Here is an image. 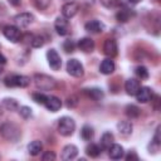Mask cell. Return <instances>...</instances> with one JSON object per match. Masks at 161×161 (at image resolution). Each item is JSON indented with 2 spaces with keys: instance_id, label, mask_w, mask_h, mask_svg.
<instances>
[{
  "instance_id": "cell-34",
  "label": "cell",
  "mask_w": 161,
  "mask_h": 161,
  "mask_svg": "<svg viewBox=\"0 0 161 161\" xmlns=\"http://www.w3.org/2000/svg\"><path fill=\"white\" fill-rule=\"evenodd\" d=\"M43 161H54L55 160V153L53 151H45L42 156Z\"/></svg>"
},
{
  "instance_id": "cell-29",
  "label": "cell",
  "mask_w": 161,
  "mask_h": 161,
  "mask_svg": "<svg viewBox=\"0 0 161 161\" xmlns=\"http://www.w3.org/2000/svg\"><path fill=\"white\" fill-rule=\"evenodd\" d=\"M3 106L9 111H15L18 108V102L14 98H5L3 101Z\"/></svg>"
},
{
  "instance_id": "cell-19",
  "label": "cell",
  "mask_w": 161,
  "mask_h": 161,
  "mask_svg": "<svg viewBox=\"0 0 161 161\" xmlns=\"http://www.w3.org/2000/svg\"><path fill=\"white\" fill-rule=\"evenodd\" d=\"M114 69H116V65H114V62H113L111 58L104 59V60L101 63V65H99L101 73H102V74H106V75L112 74V73L114 72Z\"/></svg>"
},
{
  "instance_id": "cell-39",
  "label": "cell",
  "mask_w": 161,
  "mask_h": 161,
  "mask_svg": "<svg viewBox=\"0 0 161 161\" xmlns=\"http://www.w3.org/2000/svg\"><path fill=\"white\" fill-rule=\"evenodd\" d=\"M9 1H10V4H11V5L18 6V5H20V1H21V0H9Z\"/></svg>"
},
{
  "instance_id": "cell-13",
  "label": "cell",
  "mask_w": 161,
  "mask_h": 161,
  "mask_svg": "<svg viewBox=\"0 0 161 161\" xmlns=\"http://www.w3.org/2000/svg\"><path fill=\"white\" fill-rule=\"evenodd\" d=\"M84 28H86V30H87L88 33L98 34V33H102V31L104 30V28H106V26H104V24H103L102 21H99V20L94 19V20H89L88 23H86Z\"/></svg>"
},
{
  "instance_id": "cell-7",
  "label": "cell",
  "mask_w": 161,
  "mask_h": 161,
  "mask_svg": "<svg viewBox=\"0 0 161 161\" xmlns=\"http://www.w3.org/2000/svg\"><path fill=\"white\" fill-rule=\"evenodd\" d=\"M47 59H48V64L53 70H59L62 67V59L60 55L58 54V52L55 49H49L47 52Z\"/></svg>"
},
{
  "instance_id": "cell-35",
  "label": "cell",
  "mask_w": 161,
  "mask_h": 161,
  "mask_svg": "<svg viewBox=\"0 0 161 161\" xmlns=\"http://www.w3.org/2000/svg\"><path fill=\"white\" fill-rule=\"evenodd\" d=\"M34 4L38 9H45L50 4V0H34Z\"/></svg>"
},
{
  "instance_id": "cell-18",
  "label": "cell",
  "mask_w": 161,
  "mask_h": 161,
  "mask_svg": "<svg viewBox=\"0 0 161 161\" xmlns=\"http://www.w3.org/2000/svg\"><path fill=\"white\" fill-rule=\"evenodd\" d=\"M123 147L118 143H112L109 147H108V155L112 160H118L121 157H123Z\"/></svg>"
},
{
  "instance_id": "cell-36",
  "label": "cell",
  "mask_w": 161,
  "mask_h": 161,
  "mask_svg": "<svg viewBox=\"0 0 161 161\" xmlns=\"http://www.w3.org/2000/svg\"><path fill=\"white\" fill-rule=\"evenodd\" d=\"M101 4H102L103 6H106V8H108V9L114 8V6L118 5L117 0H101Z\"/></svg>"
},
{
  "instance_id": "cell-42",
  "label": "cell",
  "mask_w": 161,
  "mask_h": 161,
  "mask_svg": "<svg viewBox=\"0 0 161 161\" xmlns=\"http://www.w3.org/2000/svg\"><path fill=\"white\" fill-rule=\"evenodd\" d=\"M0 114H1V108H0Z\"/></svg>"
},
{
  "instance_id": "cell-25",
  "label": "cell",
  "mask_w": 161,
  "mask_h": 161,
  "mask_svg": "<svg viewBox=\"0 0 161 161\" xmlns=\"http://www.w3.org/2000/svg\"><path fill=\"white\" fill-rule=\"evenodd\" d=\"M86 153L89 156V157H97L99 153H101V148L96 143H91L86 147Z\"/></svg>"
},
{
  "instance_id": "cell-41",
  "label": "cell",
  "mask_w": 161,
  "mask_h": 161,
  "mask_svg": "<svg viewBox=\"0 0 161 161\" xmlns=\"http://www.w3.org/2000/svg\"><path fill=\"white\" fill-rule=\"evenodd\" d=\"M140 1H141V0H131L132 4H137V3H140Z\"/></svg>"
},
{
  "instance_id": "cell-24",
  "label": "cell",
  "mask_w": 161,
  "mask_h": 161,
  "mask_svg": "<svg viewBox=\"0 0 161 161\" xmlns=\"http://www.w3.org/2000/svg\"><path fill=\"white\" fill-rule=\"evenodd\" d=\"M93 136H94L93 128H92L91 126H88V125H84V126L82 127V130H80V137H82L84 141H91V140L93 138Z\"/></svg>"
},
{
  "instance_id": "cell-38",
  "label": "cell",
  "mask_w": 161,
  "mask_h": 161,
  "mask_svg": "<svg viewBox=\"0 0 161 161\" xmlns=\"http://www.w3.org/2000/svg\"><path fill=\"white\" fill-rule=\"evenodd\" d=\"M126 160L130 161V160H138V156L135 153V152H130L127 156H126Z\"/></svg>"
},
{
  "instance_id": "cell-17",
  "label": "cell",
  "mask_w": 161,
  "mask_h": 161,
  "mask_svg": "<svg viewBox=\"0 0 161 161\" xmlns=\"http://www.w3.org/2000/svg\"><path fill=\"white\" fill-rule=\"evenodd\" d=\"M78 48L83 52V53H91V52H93V49H94V42H93V39H91V38H82V39H79V42H78Z\"/></svg>"
},
{
  "instance_id": "cell-6",
  "label": "cell",
  "mask_w": 161,
  "mask_h": 161,
  "mask_svg": "<svg viewBox=\"0 0 161 161\" xmlns=\"http://www.w3.org/2000/svg\"><path fill=\"white\" fill-rule=\"evenodd\" d=\"M3 34L11 43H18L20 40V38H21V33H20L19 28L18 26H14V25H6V26H4Z\"/></svg>"
},
{
  "instance_id": "cell-11",
  "label": "cell",
  "mask_w": 161,
  "mask_h": 161,
  "mask_svg": "<svg viewBox=\"0 0 161 161\" xmlns=\"http://www.w3.org/2000/svg\"><path fill=\"white\" fill-rule=\"evenodd\" d=\"M54 28L59 35H67L69 31V21L64 16H58L54 23Z\"/></svg>"
},
{
  "instance_id": "cell-16",
  "label": "cell",
  "mask_w": 161,
  "mask_h": 161,
  "mask_svg": "<svg viewBox=\"0 0 161 161\" xmlns=\"http://www.w3.org/2000/svg\"><path fill=\"white\" fill-rule=\"evenodd\" d=\"M78 155V147L74 145H67L62 151V158L64 161H69L75 158Z\"/></svg>"
},
{
  "instance_id": "cell-27",
  "label": "cell",
  "mask_w": 161,
  "mask_h": 161,
  "mask_svg": "<svg viewBox=\"0 0 161 161\" xmlns=\"http://www.w3.org/2000/svg\"><path fill=\"white\" fill-rule=\"evenodd\" d=\"M140 113H141L140 108H138L137 106H135V104H128V106L126 107V114H127L130 118H137V117L140 116Z\"/></svg>"
},
{
  "instance_id": "cell-37",
  "label": "cell",
  "mask_w": 161,
  "mask_h": 161,
  "mask_svg": "<svg viewBox=\"0 0 161 161\" xmlns=\"http://www.w3.org/2000/svg\"><path fill=\"white\" fill-rule=\"evenodd\" d=\"M78 104V101H77V97L75 96H72L67 99V107L68 108H74L75 106Z\"/></svg>"
},
{
  "instance_id": "cell-4",
  "label": "cell",
  "mask_w": 161,
  "mask_h": 161,
  "mask_svg": "<svg viewBox=\"0 0 161 161\" xmlns=\"http://www.w3.org/2000/svg\"><path fill=\"white\" fill-rule=\"evenodd\" d=\"M4 83L6 87H28L30 83V78L26 75H21V74H13V75H8L4 79Z\"/></svg>"
},
{
  "instance_id": "cell-23",
  "label": "cell",
  "mask_w": 161,
  "mask_h": 161,
  "mask_svg": "<svg viewBox=\"0 0 161 161\" xmlns=\"http://www.w3.org/2000/svg\"><path fill=\"white\" fill-rule=\"evenodd\" d=\"M113 141H114L113 135L111 132H104L102 135V137H101V146H102V148L108 150V147L113 143Z\"/></svg>"
},
{
  "instance_id": "cell-1",
  "label": "cell",
  "mask_w": 161,
  "mask_h": 161,
  "mask_svg": "<svg viewBox=\"0 0 161 161\" xmlns=\"http://www.w3.org/2000/svg\"><path fill=\"white\" fill-rule=\"evenodd\" d=\"M0 133L3 135V137L5 140H8L10 142H16L21 136L19 127L14 123H10V122H6L0 127Z\"/></svg>"
},
{
  "instance_id": "cell-33",
  "label": "cell",
  "mask_w": 161,
  "mask_h": 161,
  "mask_svg": "<svg viewBox=\"0 0 161 161\" xmlns=\"http://www.w3.org/2000/svg\"><path fill=\"white\" fill-rule=\"evenodd\" d=\"M19 113L23 118H29L31 116V108L30 107H26V106H23L19 108Z\"/></svg>"
},
{
  "instance_id": "cell-28",
  "label": "cell",
  "mask_w": 161,
  "mask_h": 161,
  "mask_svg": "<svg viewBox=\"0 0 161 161\" xmlns=\"http://www.w3.org/2000/svg\"><path fill=\"white\" fill-rule=\"evenodd\" d=\"M44 43H45V40H44L43 35H34L30 39V44H31L33 48H40V47L44 45Z\"/></svg>"
},
{
  "instance_id": "cell-12",
  "label": "cell",
  "mask_w": 161,
  "mask_h": 161,
  "mask_svg": "<svg viewBox=\"0 0 161 161\" xmlns=\"http://www.w3.org/2000/svg\"><path fill=\"white\" fill-rule=\"evenodd\" d=\"M135 96H136L137 102H140V103H147V102L152 101V97H153L152 91L148 87H140V89L137 91V93Z\"/></svg>"
},
{
  "instance_id": "cell-2",
  "label": "cell",
  "mask_w": 161,
  "mask_h": 161,
  "mask_svg": "<svg viewBox=\"0 0 161 161\" xmlns=\"http://www.w3.org/2000/svg\"><path fill=\"white\" fill-rule=\"evenodd\" d=\"M34 83H35L36 88L40 91H52L57 86L54 78H52L47 74H39V73H36L34 75Z\"/></svg>"
},
{
  "instance_id": "cell-10",
  "label": "cell",
  "mask_w": 161,
  "mask_h": 161,
  "mask_svg": "<svg viewBox=\"0 0 161 161\" xmlns=\"http://www.w3.org/2000/svg\"><path fill=\"white\" fill-rule=\"evenodd\" d=\"M78 10H79L78 3H75V1H68V3H65V4L63 5V8H62V14H63L64 18L70 19V18H73V16L78 13Z\"/></svg>"
},
{
  "instance_id": "cell-22",
  "label": "cell",
  "mask_w": 161,
  "mask_h": 161,
  "mask_svg": "<svg viewBox=\"0 0 161 161\" xmlns=\"http://www.w3.org/2000/svg\"><path fill=\"white\" fill-rule=\"evenodd\" d=\"M42 150H43V143H42L39 140L31 141V142L28 145V152H29V155H31V156L39 155Z\"/></svg>"
},
{
  "instance_id": "cell-31",
  "label": "cell",
  "mask_w": 161,
  "mask_h": 161,
  "mask_svg": "<svg viewBox=\"0 0 161 161\" xmlns=\"http://www.w3.org/2000/svg\"><path fill=\"white\" fill-rule=\"evenodd\" d=\"M33 101L35 102V103H39V104H44L45 103V101H47V96L44 94V93H33Z\"/></svg>"
},
{
  "instance_id": "cell-21",
  "label": "cell",
  "mask_w": 161,
  "mask_h": 161,
  "mask_svg": "<svg viewBox=\"0 0 161 161\" xmlns=\"http://www.w3.org/2000/svg\"><path fill=\"white\" fill-rule=\"evenodd\" d=\"M117 128H118V132L122 136H130L132 133L133 126H132V123L130 121H119L117 123Z\"/></svg>"
},
{
  "instance_id": "cell-40",
  "label": "cell",
  "mask_w": 161,
  "mask_h": 161,
  "mask_svg": "<svg viewBox=\"0 0 161 161\" xmlns=\"http://www.w3.org/2000/svg\"><path fill=\"white\" fill-rule=\"evenodd\" d=\"M6 63V59H5V57L3 55V54H0V64H5Z\"/></svg>"
},
{
  "instance_id": "cell-9",
  "label": "cell",
  "mask_w": 161,
  "mask_h": 161,
  "mask_svg": "<svg viewBox=\"0 0 161 161\" xmlns=\"http://www.w3.org/2000/svg\"><path fill=\"white\" fill-rule=\"evenodd\" d=\"M103 53L109 57V58H113L117 55L118 53V47H117V43L114 39L112 38H108L104 40V44H103Z\"/></svg>"
},
{
  "instance_id": "cell-14",
  "label": "cell",
  "mask_w": 161,
  "mask_h": 161,
  "mask_svg": "<svg viewBox=\"0 0 161 161\" xmlns=\"http://www.w3.org/2000/svg\"><path fill=\"white\" fill-rule=\"evenodd\" d=\"M44 106L50 111V112H57L62 107V101L55 97V96H47V101L44 103Z\"/></svg>"
},
{
  "instance_id": "cell-8",
  "label": "cell",
  "mask_w": 161,
  "mask_h": 161,
  "mask_svg": "<svg viewBox=\"0 0 161 161\" xmlns=\"http://www.w3.org/2000/svg\"><path fill=\"white\" fill-rule=\"evenodd\" d=\"M33 20H34V16L30 13H20L14 18V21L18 25V28H26L33 23Z\"/></svg>"
},
{
  "instance_id": "cell-15",
  "label": "cell",
  "mask_w": 161,
  "mask_h": 161,
  "mask_svg": "<svg viewBox=\"0 0 161 161\" xmlns=\"http://www.w3.org/2000/svg\"><path fill=\"white\" fill-rule=\"evenodd\" d=\"M140 80H137L136 78H130L126 80L125 83V89H126V93L128 96H135L137 93V91L140 89Z\"/></svg>"
},
{
  "instance_id": "cell-30",
  "label": "cell",
  "mask_w": 161,
  "mask_h": 161,
  "mask_svg": "<svg viewBox=\"0 0 161 161\" xmlns=\"http://www.w3.org/2000/svg\"><path fill=\"white\" fill-rule=\"evenodd\" d=\"M135 73H136V75H137L140 79H147V78H148V70H147V68L143 67V65H138V67L135 69Z\"/></svg>"
},
{
  "instance_id": "cell-5",
  "label": "cell",
  "mask_w": 161,
  "mask_h": 161,
  "mask_svg": "<svg viewBox=\"0 0 161 161\" xmlns=\"http://www.w3.org/2000/svg\"><path fill=\"white\" fill-rule=\"evenodd\" d=\"M67 72L73 77H82L84 74V68L78 59H69L67 62Z\"/></svg>"
},
{
  "instance_id": "cell-20",
  "label": "cell",
  "mask_w": 161,
  "mask_h": 161,
  "mask_svg": "<svg viewBox=\"0 0 161 161\" xmlns=\"http://www.w3.org/2000/svg\"><path fill=\"white\" fill-rule=\"evenodd\" d=\"M84 93L88 98L93 99V101H101L103 97H104V93L101 88H97V87H92V88H86L84 89Z\"/></svg>"
},
{
  "instance_id": "cell-3",
  "label": "cell",
  "mask_w": 161,
  "mask_h": 161,
  "mask_svg": "<svg viewBox=\"0 0 161 161\" xmlns=\"http://www.w3.org/2000/svg\"><path fill=\"white\" fill-rule=\"evenodd\" d=\"M74 130H75V122H74L73 118H70L68 116H64V117L59 118V121H58V132L62 136H64V137L72 136Z\"/></svg>"
},
{
  "instance_id": "cell-32",
  "label": "cell",
  "mask_w": 161,
  "mask_h": 161,
  "mask_svg": "<svg viewBox=\"0 0 161 161\" xmlns=\"http://www.w3.org/2000/svg\"><path fill=\"white\" fill-rule=\"evenodd\" d=\"M63 49L67 52V53H72L74 52L75 49V43L73 40H65L64 44H63Z\"/></svg>"
},
{
  "instance_id": "cell-26",
  "label": "cell",
  "mask_w": 161,
  "mask_h": 161,
  "mask_svg": "<svg viewBox=\"0 0 161 161\" xmlns=\"http://www.w3.org/2000/svg\"><path fill=\"white\" fill-rule=\"evenodd\" d=\"M116 18H117V20L121 21V23H126V21H128L130 18H131V11H130L127 8H125V9L119 10V11L116 14Z\"/></svg>"
}]
</instances>
